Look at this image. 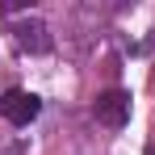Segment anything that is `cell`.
<instances>
[{"instance_id": "cell-1", "label": "cell", "mask_w": 155, "mask_h": 155, "mask_svg": "<svg viewBox=\"0 0 155 155\" xmlns=\"http://www.w3.org/2000/svg\"><path fill=\"white\" fill-rule=\"evenodd\" d=\"M92 113H97V122L109 130H122L130 122V92H122V88H109V92H101L97 101H92Z\"/></svg>"}, {"instance_id": "cell-4", "label": "cell", "mask_w": 155, "mask_h": 155, "mask_svg": "<svg viewBox=\"0 0 155 155\" xmlns=\"http://www.w3.org/2000/svg\"><path fill=\"white\" fill-rule=\"evenodd\" d=\"M147 155H155V143H151V147H147Z\"/></svg>"}, {"instance_id": "cell-3", "label": "cell", "mask_w": 155, "mask_h": 155, "mask_svg": "<svg viewBox=\"0 0 155 155\" xmlns=\"http://www.w3.org/2000/svg\"><path fill=\"white\" fill-rule=\"evenodd\" d=\"M13 34H17V46L29 51V54H46L51 51V29L42 21H21V25H13Z\"/></svg>"}, {"instance_id": "cell-2", "label": "cell", "mask_w": 155, "mask_h": 155, "mask_svg": "<svg viewBox=\"0 0 155 155\" xmlns=\"http://www.w3.org/2000/svg\"><path fill=\"white\" fill-rule=\"evenodd\" d=\"M38 109H42V101H38L34 92H21V88H13V92L0 97V113H4L13 126H29V122L38 117Z\"/></svg>"}]
</instances>
